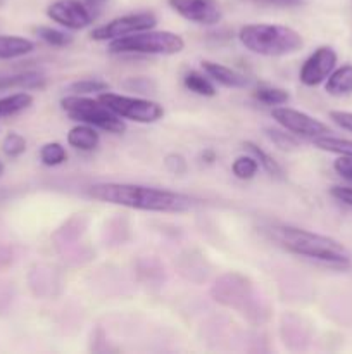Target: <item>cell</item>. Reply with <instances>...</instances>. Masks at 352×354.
Here are the masks:
<instances>
[{
    "mask_svg": "<svg viewBox=\"0 0 352 354\" xmlns=\"http://www.w3.org/2000/svg\"><path fill=\"white\" fill-rule=\"evenodd\" d=\"M88 196L99 203L148 213H185L192 207V199L185 194L138 183H95L88 189Z\"/></svg>",
    "mask_w": 352,
    "mask_h": 354,
    "instance_id": "6da1fadb",
    "label": "cell"
},
{
    "mask_svg": "<svg viewBox=\"0 0 352 354\" xmlns=\"http://www.w3.org/2000/svg\"><path fill=\"white\" fill-rule=\"evenodd\" d=\"M271 237L285 251L300 256V258L320 261L331 268L344 270L351 266V254L347 252V249L328 235L290 227V225H278V227L271 228Z\"/></svg>",
    "mask_w": 352,
    "mask_h": 354,
    "instance_id": "7a4b0ae2",
    "label": "cell"
},
{
    "mask_svg": "<svg viewBox=\"0 0 352 354\" xmlns=\"http://www.w3.org/2000/svg\"><path fill=\"white\" fill-rule=\"evenodd\" d=\"M238 40L252 54L264 55V57L295 54L304 47L302 35L283 24H245L238 33Z\"/></svg>",
    "mask_w": 352,
    "mask_h": 354,
    "instance_id": "3957f363",
    "label": "cell"
},
{
    "mask_svg": "<svg viewBox=\"0 0 352 354\" xmlns=\"http://www.w3.org/2000/svg\"><path fill=\"white\" fill-rule=\"evenodd\" d=\"M211 294L216 303L235 310L242 317H247V320L261 322V301L247 277L226 273L214 282Z\"/></svg>",
    "mask_w": 352,
    "mask_h": 354,
    "instance_id": "277c9868",
    "label": "cell"
},
{
    "mask_svg": "<svg viewBox=\"0 0 352 354\" xmlns=\"http://www.w3.org/2000/svg\"><path fill=\"white\" fill-rule=\"evenodd\" d=\"M110 54L135 55H175L185 48V40L173 31L145 30L128 37L116 38L107 45Z\"/></svg>",
    "mask_w": 352,
    "mask_h": 354,
    "instance_id": "5b68a950",
    "label": "cell"
},
{
    "mask_svg": "<svg viewBox=\"0 0 352 354\" xmlns=\"http://www.w3.org/2000/svg\"><path fill=\"white\" fill-rule=\"evenodd\" d=\"M61 107L71 120L78 121V123L92 124V127L114 135H121L126 131V123L123 118L114 114L99 99L71 93V95L62 97Z\"/></svg>",
    "mask_w": 352,
    "mask_h": 354,
    "instance_id": "8992f818",
    "label": "cell"
},
{
    "mask_svg": "<svg viewBox=\"0 0 352 354\" xmlns=\"http://www.w3.org/2000/svg\"><path fill=\"white\" fill-rule=\"evenodd\" d=\"M97 99L104 106L109 107L114 114L123 120L135 121V123H155L164 116V107L161 104L141 99V97L121 95V93H113L107 90V92L99 93Z\"/></svg>",
    "mask_w": 352,
    "mask_h": 354,
    "instance_id": "52a82bcc",
    "label": "cell"
},
{
    "mask_svg": "<svg viewBox=\"0 0 352 354\" xmlns=\"http://www.w3.org/2000/svg\"><path fill=\"white\" fill-rule=\"evenodd\" d=\"M157 24V17L154 12H133V14H124V16L114 17L109 23L97 26L92 30L90 37L95 41H113L116 38L128 37V35L138 33V31L152 30Z\"/></svg>",
    "mask_w": 352,
    "mask_h": 354,
    "instance_id": "ba28073f",
    "label": "cell"
},
{
    "mask_svg": "<svg viewBox=\"0 0 352 354\" xmlns=\"http://www.w3.org/2000/svg\"><path fill=\"white\" fill-rule=\"evenodd\" d=\"M271 116L280 127L285 128L290 133L297 135V137L317 138L323 137V135L331 133L330 128H328L323 121L316 120V118L304 113V111L292 109V107H275V109L271 111Z\"/></svg>",
    "mask_w": 352,
    "mask_h": 354,
    "instance_id": "9c48e42d",
    "label": "cell"
},
{
    "mask_svg": "<svg viewBox=\"0 0 352 354\" xmlns=\"http://www.w3.org/2000/svg\"><path fill=\"white\" fill-rule=\"evenodd\" d=\"M337 61L338 55L333 47H330V45L317 47L300 66V83L306 86H317L324 83L328 76L331 75V71L337 68Z\"/></svg>",
    "mask_w": 352,
    "mask_h": 354,
    "instance_id": "30bf717a",
    "label": "cell"
},
{
    "mask_svg": "<svg viewBox=\"0 0 352 354\" xmlns=\"http://www.w3.org/2000/svg\"><path fill=\"white\" fill-rule=\"evenodd\" d=\"M47 16L59 26L71 31L83 30V28L90 26L93 21L88 6L79 0H57L48 6Z\"/></svg>",
    "mask_w": 352,
    "mask_h": 354,
    "instance_id": "8fae6325",
    "label": "cell"
},
{
    "mask_svg": "<svg viewBox=\"0 0 352 354\" xmlns=\"http://www.w3.org/2000/svg\"><path fill=\"white\" fill-rule=\"evenodd\" d=\"M168 3L183 19L202 26L217 24L223 17V10L216 0H168Z\"/></svg>",
    "mask_w": 352,
    "mask_h": 354,
    "instance_id": "7c38bea8",
    "label": "cell"
},
{
    "mask_svg": "<svg viewBox=\"0 0 352 354\" xmlns=\"http://www.w3.org/2000/svg\"><path fill=\"white\" fill-rule=\"evenodd\" d=\"M202 71L209 76L213 82L219 83V85L226 86V88H245L248 85V78L244 73L231 69L228 66L219 64L214 61H202Z\"/></svg>",
    "mask_w": 352,
    "mask_h": 354,
    "instance_id": "4fadbf2b",
    "label": "cell"
},
{
    "mask_svg": "<svg viewBox=\"0 0 352 354\" xmlns=\"http://www.w3.org/2000/svg\"><path fill=\"white\" fill-rule=\"evenodd\" d=\"M68 144L76 151H95L100 144V135L92 124L79 123L68 131Z\"/></svg>",
    "mask_w": 352,
    "mask_h": 354,
    "instance_id": "5bb4252c",
    "label": "cell"
},
{
    "mask_svg": "<svg viewBox=\"0 0 352 354\" xmlns=\"http://www.w3.org/2000/svg\"><path fill=\"white\" fill-rule=\"evenodd\" d=\"M45 86V76L37 71H24L17 75H0V92L6 90H40Z\"/></svg>",
    "mask_w": 352,
    "mask_h": 354,
    "instance_id": "9a60e30c",
    "label": "cell"
},
{
    "mask_svg": "<svg viewBox=\"0 0 352 354\" xmlns=\"http://www.w3.org/2000/svg\"><path fill=\"white\" fill-rule=\"evenodd\" d=\"M324 90L328 95L333 97H344L352 93V64L335 68L324 82Z\"/></svg>",
    "mask_w": 352,
    "mask_h": 354,
    "instance_id": "2e32d148",
    "label": "cell"
},
{
    "mask_svg": "<svg viewBox=\"0 0 352 354\" xmlns=\"http://www.w3.org/2000/svg\"><path fill=\"white\" fill-rule=\"evenodd\" d=\"M35 44L30 38L17 35H0V59H17L33 52Z\"/></svg>",
    "mask_w": 352,
    "mask_h": 354,
    "instance_id": "e0dca14e",
    "label": "cell"
},
{
    "mask_svg": "<svg viewBox=\"0 0 352 354\" xmlns=\"http://www.w3.org/2000/svg\"><path fill=\"white\" fill-rule=\"evenodd\" d=\"M33 95L30 92H16L0 99V118H10L33 106Z\"/></svg>",
    "mask_w": 352,
    "mask_h": 354,
    "instance_id": "ac0fdd59",
    "label": "cell"
},
{
    "mask_svg": "<svg viewBox=\"0 0 352 354\" xmlns=\"http://www.w3.org/2000/svg\"><path fill=\"white\" fill-rule=\"evenodd\" d=\"M183 85L186 86V90L200 97H214L217 93L213 80L206 73L195 71V69H192V71L183 76Z\"/></svg>",
    "mask_w": 352,
    "mask_h": 354,
    "instance_id": "d6986e66",
    "label": "cell"
},
{
    "mask_svg": "<svg viewBox=\"0 0 352 354\" xmlns=\"http://www.w3.org/2000/svg\"><path fill=\"white\" fill-rule=\"evenodd\" d=\"M244 147L247 149V151L251 152V154L254 156L255 159H257L259 166H261V168L264 169V171L268 173V175L276 176V178H282V176H283V168L278 165V161H276V159L273 158V156H269L268 152L262 151V149L259 147L257 144H254V142H251V140L244 142Z\"/></svg>",
    "mask_w": 352,
    "mask_h": 354,
    "instance_id": "ffe728a7",
    "label": "cell"
},
{
    "mask_svg": "<svg viewBox=\"0 0 352 354\" xmlns=\"http://www.w3.org/2000/svg\"><path fill=\"white\" fill-rule=\"evenodd\" d=\"M313 144L314 147L321 149L324 152H331V154L352 156V140H347V138L323 135V137L313 138Z\"/></svg>",
    "mask_w": 352,
    "mask_h": 354,
    "instance_id": "44dd1931",
    "label": "cell"
},
{
    "mask_svg": "<svg viewBox=\"0 0 352 354\" xmlns=\"http://www.w3.org/2000/svg\"><path fill=\"white\" fill-rule=\"evenodd\" d=\"M254 99L266 104V106H283L290 100V93L280 86L262 85L254 92Z\"/></svg>",
    "mask_w": 352,
    "mask_h": 354,
    "instance_id": "7402d4cb",
    "label": "cell"
},
{
    "mask_svg": "<svg viewBox=\"0 0 352 354\" xmlns=\"http://www.w3.org/2000/svg\"><path fill=\"white\" fill-rule=\"evenodd\" d=\"M40 161L48 168L61 166L62 162L68 161V152H66L64 145L59 142H47L40 149Z\"/></svg>",
    "mask_w": 352,
    "mask_h": 354,
    "instance_id": "603a6c76",
    "label": "cell"
},
{
    "mask_svg": "<svg viewBox=\"0 0 352 354\" xmlns=\"http://www.w3.org/2000/svg\"><path fill=\"white\" fill-rule=\"evenodd\" d=\"M259 168H261V166H259L257 159L252 154L238 156V158H235V161L231 162V173H233L238 180H252L257 175Z\"/></svg>",
    "mask_w": 352,
    "mask_h": 354,
    "instance_id": "cb8c5ba5",
    "label": "cell"
},
{
    "mask_svg": "<svg viewBox=\"0 0 352 354\" xmlns=\"http://www.w3.org/2000/svg\"><path fill=\"white\" fill-rule=\"evenodd\" d=\"M110 90V85L104 80L97 78H86V80H78V82L71 83L68 86V92L75 93V95H90V93H102Z\"/></svg>",
    "mask_w": 352,
    "mask_h": 354,
    "instance_id": "d4e9b609",
    "label": "cell"
},
{
    "mask_svg": "<svg viewBox=\"0 0 352 354\" xmlns=\"http://www.w3.org/2000/svg\"><path fill=\"white\" fill-rule=\"evenodd\" d=\"M35 31H37V37L40 40H43L47 45H52V47H68V45L72 44L71 35L62 30H55V28L50 26H40Z\"/></svg>",
    "mask_w": 352,
    "mask_h": 354,
    "instance_id": "484cf974",
    "label": "cell"
},
{
    "mask_svg": "<svg viewBox=\"0 0 352 354\" xmlns=\"http://www.w3.org/2000/svg\"><path fill=\"white\" fill-rule=\"evenodd\" d=\"M264 133L280 151H293V149L299 147L297 135L290 133L285 128H283V130H278V128H266Z\"/></svg>",
    "mask_w": 352,
    "mask_h": 354,
    "instance_id": "4316f807",
    "label": "cell"
},
{
    "mask_svg": "<svg viewBox=\"0 0 352 354\" xmlns=\"http://www.w3.org/2000/svg\"><path fill=\"white\" fill-rule=\"evenodd\" d=\"M2 151L3 154L9 156V158H19L21 154L26 152V138L23 135L16 133V131H10L6 135L2 142Z\"/></svg>",
    "mask_w": 352,
    "mask_h": 354,
    "instance_id": "83f0119b",
    "label": "cell"
},
{
    "mask_svg": "<svg viewBox=\"0 0 352 354\" xmlns=\"http://www.w3.org/2000/svg\"><path fill=\"white\" fill-rule=\"evenodd\" d=\"M164 165L173 175H185L186 169H188V165H186V159L183 158L182 154H176V152H171L164 158Z\"/></svg>",
    "mask_w": 352,
    "mask_h": 354,
    "instance_id": "f1b7e54d",
    "label": "cell"
},
{
    "mask_svg": "<svg viewBox=\"0 0 352 354\" xmlns=\"http://www.w3.org/2000/svg\"><path fill=\"white\" fill-rule=\"evenodd\" d=\"M333 169L337 171V175L352 183V156H340L338 159H335Z\"/></svg>",
    "mask_w": 352,
    "mask_h": 354,
    "instance_id": "f546056e",
    "label": "cell"
},
{
    "mask_svg": "<svg viewBox=\"0 0 352 354\" xmlns=\"http://www.w3.org/2000/svg\"><path fill=\"white\" fill-rule=\"evenodd\" d=\"M330 196L337 199L338 203L345 204V206L352 207V187L345 185H333L330 189Z\"/></svg>",
    "mask_w": 352,
    "mask_h": 354,
    "instance_id": "4dcf8cb0",
    "label": "cell"
},
{
    "mask_svg": "<svg viewBox=\"0 0 352 354\" xmlns=\"http://www.w3.org/2000/svg\"><path fill=\"white\" fill-rule=\"evenodd\" d=\"M330 120L344 130L352 131V113L349 111H330Z\"/></svg>",
    "mask_w": 352,
    "mask_h": 354,
    "instance_id": "1f68e13d",
    "label": "cell"
},
{
    "mask_svg": "<svg viewBox=\"0 0 352 354\" xmlns=\"http://www.w3.org/2000/svg\"><path fill=\"white\" fill-rule=\"evenodd\" d=\"M202 161H206L207 165H213V162L216 161V152H214L213 149H206V151L202 152Z\"/></svg>",
    "mask_w": 352,
    "mask_h": 354,
    "instance_id": "d6a6232c",
    "label": "cell"
},
{
    "mask_svg": "<svg viewBox=\"0 0 352 354\" xmlns=\"http://www.w3.org/2000/svg\"><path fill=\"white\" fill-rule=\"evenodd\" d=\"M88 7H100L107 2V0H83Z\"/></svg>",
    "mask_w": 352,
    "mask_h": 354,
    "instance_id": "836d02e7",
    "label": "cell"
},
{
    "mask_svg": "<svg viewBox=\"0 0 352 354\" xmlns=\"http://www.w3.org/2000/svg\"><path fill=\"white\" fill-rule=\"evenodd\" d=\"M2 175H3V162L0 161V176H2Z\"/></svg>",
    "mask_w": 352,
    "mask_h": 354,
    "instance_id": "e575fe53",
    "label": "cell"
},
{
    "mask_svg": "<svg viewBox=\"0 0 352 354\" xmlns=\"http://www.w3.org/2000/svg\"><path fill=\"white\" fill-rule=\"evenodd\" d=\"M0 3H2V0H0Z\"/></svg>",
    "mask_w": 352,
    "mask_h": 354,
    "instance_id": "d590c367",
    "label": "cell"
}]
</instances>
